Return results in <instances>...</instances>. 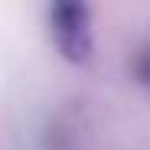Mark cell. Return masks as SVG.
Returning a JSON list of instances; mask_svg holds the SVG:
<instances>
[{"label": "cell", "instance_id": "obj_1", "mask_svg": "<svg viewBox=\"0 0 150 150\" xmlns=\"http://www.w3.org/2000/svg\"><path fill=\"white\" fill-rule=\"evenodd\" d=\"M49 30L59 56L82 65L91 56V13L88 0H49Z\"/></svg>", "mask_w": 150, "mask_h": 150}, {"label": "cell", "instance_id": "obj_2", "mask_svg": "<svg viewBox=\"0 0 150 150\" xmlns=\"http://www.w3.org/2000/svg\"><path fill=\"white\" fill-rule=\"evenodd\" d=\"M134 72H137V79H140L144 85H150V52H140V56H137Z\"/></svg>", "mask_w": 150, "mask_h": 150}]
</instances>
